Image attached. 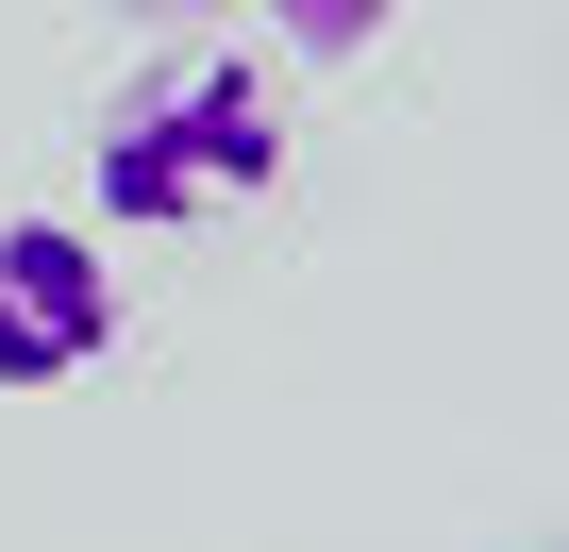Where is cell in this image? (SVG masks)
Wrapping results in <instances>:
<instances>
[{"label": "cell", "mask_w": 569, "mask_h": 552, "mask_svg": "<svg viewBox=\"0 0 569 552\" xmlns=\"http://www.w3.org/2000/svg\"><path fill=\"white\" fill-rule=\"evenodd\" d=\"M151 18H201V0H151Z\"/></svg>", "instance_id": "obj_4"}, {"label": "cell", "mask_w": 569, "mask_h": 552, "mask_svg": "<svg viewBox=\"0 0 569 552\" xmlns=\"http://www.w3.org/2000/svg\"><path fill=\"white\" fill-rule=\"evenodd\" d=\"M386 18H402V0H268V34H284V51H319V68H336V51H369Z\"/></svg>", "instance_id": "obj_3"}, {"label": "cell", "mask_w": 569, "mask_h": 552, "mask_svg": "<svg viewBox=\"0 0 569 552\" xmlns=\"http://www.w3.org/2000/svg\"><path fill=\"white\" fill-rule=\"evenodd\" d=\"M268 184H284V101L234 51H168L101 101V218L118 234H201Z\"/></svg>", "instance_id": "obj_1"}, {"label": "cell", "mask_w": 569, "mask_h": 552, "mask_svg": "<svg viewBox=\"0 0 569 552\" xmlns=\"http://www.w3.org/2000/svg\"><path fill=\"white\" fill-rule=\"evenodd\" d=\"M118 352V251L84 218H0V385H84Z\"/></svg>", "instance_id": "obj_2"}]
</instances>
